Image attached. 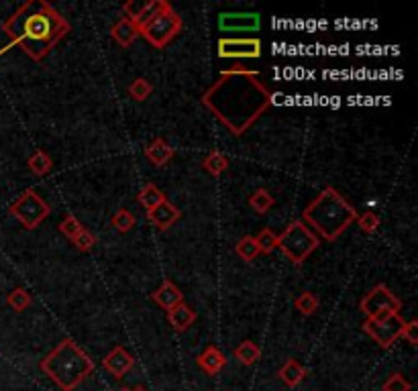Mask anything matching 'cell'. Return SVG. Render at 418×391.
Instances as JSON below:
<instances>
[{
    "label": "cell",
    "mask_w": 418,
    "mask_h": 391,
    "mask_svg": "<svg viewBox=\"0 0 418 391\" xmlns=\"http://www.w3.org/2000/svg\"><path fill=\"white\" fill-rule=\"evenodd\" d=\"M200 100L233 137H243L271 106L274 94L257 72L237 66L225 70Z\"/></svg>",
    "instance_id": "cell-1"
},
{
    "label": "cell",
    "mask_w": 418,
    "mask_h": 391,
    "mask_svg": "<svg viewBox=\"0 0 418 391\" xmlns=\"http://www.w3.org/2000/svg\"><path fill=\"white\" fill-rule=\"evenodd\" d=\"M2 31L31 59L41 61L70 33V23L50 2L29 0L4 21Z\"/></svg>",
    "instance_id": "cell-2"
},
{
    "label": "cell",
    "mask_w": 418,
    "mask_h": 391,
    "mask_svg": "<svg viewBox=\"0 0 418 391\" xmlns=\"http://www.w3.org/2000/svg\"><path fill=\"white\" fill-rule=\"evenodd\" d=\"M300 220L313 233L316 231L324 240L333 243L357 220V210L337 187L327 185L304 208Z\"/></svg>",
    "instance_id": "cell-3"
},
{
    "label": "cell",
    "mask_w": 418,
    "mask_h": 391,
    "mask_svg": "<svg viewBox=\"0 0 418 391\" xmlns=\"http://www.w3.org/2000/svg\"><path fill=\"white\" fill-rule=\"evenodd\" d=\"M39 367L61 391H74L94 373V361L72 339L61 340Z\"/></svg>",
    "instance_id": "cell-4"
},
{
    "label": "cell",
    "mask_w": 418,
    "mask_h": 391,
    "mask_svg": "<svg viewBox=\"0 0 418 391\" xmlns=\"http://www.w3.org/2000/svg\"><path fill=\"white\" fill-rule=\"evenodd\" d=\"M318 235H314L302 220H292L282 231V235H278V249L294 265H302L318 249Z\"/></svg>",
    "instance_id": "cell-5"
},
{
    "label": "cell",
    "mask_w": 418,
    "mask_h": 391,
    "mask_svg": "<svg viewBox=\"0 0 418 391\" xmlns=\"http://www.w3.org/2000/svg\"><path fill=\"white\" fill-rule=\"evenodd\" d=\"M8 212L25 227L27 231H33L52 214V206L33 187H29L8 206Z\"/></svg>",
    "instance_id": "cell-6"
},
{
    "label": "cell",
    "mask_w": 418,
    "mask_h": 391,
    "mask_svg": "<svg viewBox=\"0 0 418 391\" xmlns=\"http://www.w3.org/2000/svg\"><path fill=\"white\" fill-rule=\"evenodd\" d=\"M359 310L366 314V318L369 320H386L390 316L400 314L402 302L390 287L380 284L364 296V300L359 302Z\"/></svg>",
    "instance_id": "cell-7"
},
{
    "label": "cell",
    "mask_w": 418,
    "mask_h": 391,
    "mask_svg": "<svg viewBox=\"0 0 418 391\" xmlns=\"http://www.w3.org/2000/svg\"><path fill=\"white\" fill-rule=\"evenodd\" d=\"M182 17L174 10V6L170 4L163 13H159L156 19L149 23V25L145 26V29H141V35L154 45L157 49H163V47H167L172 41H174V37L182 31Z\"/></svg>",
    "instance_id": "cell-8"
},
{
    "label": "cell",
    "mask_w": 418,
    "mask_h": 391,
    "mask_svg": "<svg viewBox=\"0 0 418 391\" xmlns=\"http://www.w3.org/2000/svg\"><path fill=\"white\" fill-rule=\"evenodd\" d=\"M406 320L396 314V316H390L386 320H369L366 318L364 322V332H366L369 339L373 342H378L382 348H390L396 340L400 339L402 335V328H404Z\"/></svg>",
    "instance_id": "cell-9"
},
{
    "label": "cell",
    "mask_w": 418,
    "mask_h": 391,
    "mask_svg": "<svg viewBox=\"0 0 418 391\" xmlns=\"http://www.w3.org/2000/svg\"><path fill=\"white\" fill-rule=\"evenodd\" d=\"M216 47L223 59H257L263 52L262 39L257 37H221Z\"/></svg>",
    "instance_id": "cell-10"
},
{
    "label": "cell",
    "mask_w": 418,
    "mask_h": 391,
    "mask_svg": "<svg viewBox=\"0 0 418 391\" xmlns=\"http://www.w3.org/2000/svg\"><path fill=\"white\" fill-rule=\"evenodd\" d=\"M167 6H170V2H165V0H151V2H143V4L129 0L125 4V19H129L133 25L141 31V29L149 25L159 13H163Z\"/></svg>",
    "instance_id": "cell-11"
},
{
    "label": "cell",
    "mask_w": 418,
    "mask_h": 391,
    "mask_svg": "<svg viewBox=\"0 0 418 391\" xmlns=\"http://www.w3.org/2000/svg\"><path fill=\"white\" fill-rule=\"evenodd\" d=\"M262 26L257 13H223L218 17V29L223 33H255Z\"/></svg>",
    "instance_id": "cell-12"
},
{
    "label": "cell",
    "mask_w": 418,
    "mask_h": 391,
    "mask_svg": "<svg viewBox=\"0 0 418 391\" xmlns=\"http://www.w3.org/2000/svg\"><path fill=\"white\" fill-rule=\"evenodd\" d=\"M103 367L114 377V379H123L133 367H135V359L129 351H125L123 346H114L105 359H103Z\"/></svg>",
    "instance_id": "cell-13"
},
{
    "label": "cell",
    "mask_w": 418,
    "mask_h": 391,
    "mask_svg": "<svg viewBox=\"0 0 418 391\" xmlns=\"http://www.w3.org/2000/svg\"><path fill=\"white\" fill-rule=\"evenodd\" d=\"M147 218H149V222L159 229V231H167L170 227H174L180 218H182V212L178 206H174L167 198L161 202V204H157L156 208L149 210L147 212Z\"/></svg>",
    "instance_id": "cell-14"
},
{
    "label": "cell",
    "mask_w": 418,
    "mask_h": 391,
    "mask_svg": "<svg viewBox=\"0 0 418 391\" xmlns=\"http://www.w3.org/2000/svg\"><path fill=\"white\" fill-rule=\"evenodd\" d=\"M151 300L156 302L159 308H163L165 312L167 310H172L174 306H178V304H182L184 302V293L180 291V287L176 286L174 282H170V279H165L157 291L151 293Z\"/></svg>",
    "instance_id": "cell-15"
},
{
    "label": "cell",
    "mask_w": 418,
    "mask_h": 391,
    "mask_svg": "<svg viewBox=\"0 0 418 391\" xmlns=\"http://www.w3.org/2000/svg\"><path fill=\"white\" fill-rule=\"evenodd\" d=\"M196 363H198V367H200L207 375H216V373H221V371L225 369V365H227V357H225V353H223L218 346L210 344V346H207V348L198 355Z\"/></svg>",
    "instance_id": "cell-16"
},
{
    "label": "cell",
    "mask_w": 418,
    "mask_h": 391,
    "mask_svg": "<svg viewBox=\"0 0 418 391\" xmlns=\"http://www.w3.org/2000/svg\"><path fill=\"white\" fill-rule=\"evenodd\" d=\"M145 157H147L156 167H163V165H167V163L172 161V157H174V147H172L165 139L157 137V139H154V141L145 147Z\"/></svg>",
    "instance_id": "cell-17"
},
{
    "label": "cell",
    "mask_w": 418,
    "mask_h": 391,
    "mask_svg": "<svg viewBox=\"0 0 418 391\" xmlns=\"http://www.w3.org/2000/svg\"><path fill=\"white\" fill-rule=\"evenodd\" d=\"M167 322H170V326L174 330L184 332V330H188L196 322V310L182 302V304L174 306L172 310H167Z\"/></svg>",
    "instance_id": "cell-18"
},
{
    "label": "cell",
    "mask_w": 418,
    "mask_h": 391,
    "mask_svg": "<svg viewBox=\"0 0 418 391\" xmlns=\"http://www.w3.org/2000/svg\"><path fill=\"white\" fill-rule=\"evenodd\" d=\"M139 35H141V31L133 25L129 19H125V17H123L121 21H117V23L112 25V29H110V37H112L119 45H123V47H131Z\"/></svg>",
    "instance_id": "cell-19"
},
{
    "label": "cell",
    "mask_w": 418,
    "mask_h": 391,
    "mask_svg": "<svg viewBox=\"0 0 418 391\" xmlns=\"http://www.w3.org/2000/svg\"><path fill=\"white\" fill-rule=\"evenodd\" d=\"M278 377H280V381L288 385V388H296V385H300L302 381H304V377H306V369L300 365L296 359H288L286 363L282 365V369L278 371Z\"/></svg>",
    "instance_id": "cell-20"
},
{
    "label": "cell",
    "mask_w": 418,
    "mask_h": 391,
    "mask_svg": "<svg viewBox=\"0 0 418 391\" xmlns=\"http://www.w3.org/2000/svg\"><path fill=\"white\" fill-rule=\"evenodd\" d=\"M235 359L243 365H255L262 359V348L253 342V340H243L235 351H233Z\"/></svg>",
    "instance_id": "cell-21"
},
{
    "label": "cell",
    "mask_w": 418,
    "mask_h": 391,
    "mask_svg": "<svg viewBox=\"0 0 418 391\" xmlns=\"http://www.w3.org/2000/svg\"><path fill=\"white\" fill-rule=\"evenodd\" d=\"M163 200H165V196H163V192L157 187L156 183H145V185L141 187L139 196H137V202L147 210V212L156 208L157 204H161Z\"/></svg>",
    "instance_id": "cell-22"
},
{
    "label": "cell",
    "mask_w": 418,
    "mask_h": 391,
    "mask_svg": "<svg viewBox=\"0 0 418 391\" xmlns=\"http://www.w3.org/2000/svg\"><path fill=\"white\" fill-rule=\"evenodd\" d=\"M27 165H29V169H31L35 176H41V178H43V176H47L53 169V159L50 157V153H45L43 149H37L33 155L29 157Z\"/></svg>",
    "instance_id": "cell-23"
},
{
    "label": "cell",
    "mask_w": 418,
    "mask_h": 391,
    "mask_svg": "<svg viewBox=\"0 0 418 391\" xmlns=\"http://www.w3.org/2000/svg\"><path fill=\"white\" fill-rule=\"evenodd\" d=\"M274 204H276V200H274V196L265 187L255 190L249 196V206H251V210H255L257 214H267L269 210L274 208Z\"/></svg>",
    "instance_id": "cell-24"
},
{
    "label": "cell",
    "mask_w": 418,
    "mask_h": 391,
    "mask_svg": "<svg viewBox=\"0 0 418 391\" xmlns=\"http://www.w3.org/2000/svg\"><path fill=\"white\" fill-rule=\"evenodd\" d=\"M202 167H204V171H209L210 176H221L223 171L229 169V159H227V155H223L218 149H214V151H210L209 157L204 159Z\"/></svg>",
    "instance_id": "cell-25"
},
{
    "label": "cell",
    "mask_w": 418,
    "mask_h": 391,
    "mask_svg": "<svg viewBox=\"0 0 418 391\" xmlns=\"http://www.w3.org/2000/svg\"><path fill=\"white\" fill-rule=\"evenodd\" d=\"M31 293L27 291L25 287H15L8 296H6V304L10 306V310L15 312H25L27 308L31 306Z\"/></svg>",
    "instance_id": "cell-26"
},
{
    "label": "cell",
    "mask_w": 418,
    "mask_h": 391,
    "mask_svg": "<svg viewBox=\"0 0 418 391\" xmlns=\"http://www.w3.org/2000/svg\"><path fill=\"white\" fill-rule=\"evenodd\" d=\"M127 92H129V96H131L133 100H137V102H145V100L151 96V92H154V86H151V82H149V79L137 78V79H133L131 84H129Z\"/></svg>",
    "instance_id": "cell-27"
},
{
    "label": "cell",
    "mask_w": 418,
    "mask_h": 391,
    "mask_svg": "<svg viewBox=\"0 0 418 391\" xmlns=\"http://www.w3.org/2000/svg\"><path fill=\"white\" fill-rule=\"evenodd\" d=\"M235 253L243 261H247V263L257 259L260 249H257V245H255V238H253V236H243V238H239V243L235 245Z\"/></svg>",
    "instance_id": "cell-28"
},
{
    "label": "cell",
    "mask_w": 418,
    "mask_h": 391,
    "mask_svg": "<svg viewBox=\"0 0 418 391\" xmlns=\"http://www.w3.org/2000/svg\"><path fill=\"white\" fill-rule=\"evenodd\" d=\"M110 222H112V227L119 231V233H129L135 229V224H137V220H135V216H133L131 210L127 208H121L117 210L114 214H112V218H110Z\"/></svg>",
    "instance_id": "cell-29"
},
{
    "label": "cell",
    "mask_w": 418,
    "mask_h": 391,
    "mask_svg": "<svg viewBox=\"0 0 418 391\" xmlns=\"http://www.w3.org/2000/svg\"><path fill=\"white\" fill-rule=\"evenodd\" d=\"M253 238H255V245H257L260 253L269 255L274 249H278V235L271 229H262Z\"/></svg>",
    "instance_id": "cell-30"
},
{
    "label": "cell",
    "mask_w": 418,
    "mask_h": 391,
    "mask_svg": "<svg viewBox=\"0 0 418 391\" xmlns=\"http://www.w3.org/2000/svg\"><path fill=\"white\" fill-rule=\"evenodd\" d=\"M294 308L300 314H304V316H311V314L316 312V308H318V298L314 296L313 291H304V293H300V296L294 300Z\"/></svg>",
    "instance_id": "cell-31"
},
{
    "label": "cell",
    "mask_w": 418,
    "mask_h": 391,
    "mask_svg": "<svg viewBox=\"0 0 418 391\" xmlns=\"http://www.w3.org/2000/svg\"><path fill=\"white\" fill-rule=\"evenodd\" d=\"M357 227L366 233V235H373L378 229H380V216L375 212H364V214H357Z\"/></svg>",
    "instance_id": "cell-32"
},
{
    "label": "cell",
    "mask_w": 418,
    "mask_h": 391,
    "mask_svg": "<svg viewBox=\"0 0 418 391\" xmlns=\"http://www.w3.org/2000/svg\"><path fill=\"white\" fill-rule=\"evenodd\" d=\"M82 229H84V227H82V222H80L74 214H66V216H64V220L59 222V233H61L64 236H68L70 240H74V238H76V235H78Z\"/></svg>",
    "instance_id": "cell-33"
},
{
    "label": "cell",
    "mask_w": 418,
    "mask_h": 391,
    "mask_svg": "<svg viewBox=\"0 0 418 391\" xmlns=\"http://www.w3.org/2000/svg\"><path fill=\"white\" fill-rule=\"evenodd\" d=\"M72 243H74V247H76L78 251H82V253H88V251H92V249H94V245H96V236L92 235L88 229H82Z\"/></svg>",
    "instance_id": "cell-34"
},
{
    "label": "cell",
    "mask_w": 418,
    "mask_h": 391,
    "mask_svg": "<svg viewBox=\"0 0 418 391\" xmlns=\"http://www.w3.org/2000/svg\"><path fill=\"white\" fill-rule=\"evenodd\" d=\"M384 391H412V383L400 373H392L384 383Z\"/></svg>",
    "instance_id": "cell-35"
},
{
    "label": "cell",
    "mask_w": 418,
    "mask_h": 391,
    "mask_svg": "<svg viewBox=\"0 0 418 391\" xmlns=\"http://www.w3.org/2000/svg\"><path fill=\"white\" fill-rule=\"evenodd\" d=\"M402 339H406L412 346H417L418 344V322L417 320H410V322H406L404 324V328H402V335H400Z\"/></svg>",
    "instance_id": "cell-36"
},
{
    "label": "cell",
    "mask_w": 418,
    "mask_h": 391,
    "mask_svg": "<svg viewBox=\"0 0 418 391\" xmlns=\"http://www.w3.org/2000/svg\"><path fill=\"white\" fill-rule=\"evenodd\" d=\"M131 391H147V390H145V388H141V385H139V388H135V390H131Z\"/></svg>",
    "instance_id": "cell-37"
},
{
    "label": "cell",
    "mask_w": 418,
    "mask_h": 391,
    "mask_svg": "<svg viewBox=\"0 0 418 391\" xmlns=\"http://www.w3.org/2000/svg\"><path fill=\"white\" fill-rule=\"evenodd\" d=\"M117 391H131V390H127V388H123V390H117Z\"/></svg>",
    "instance_id": "cell-38"
}]
</instances>
